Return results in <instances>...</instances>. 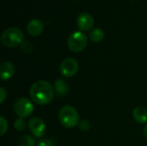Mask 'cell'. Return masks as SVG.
I'll list each match as a JSON object with an SVG mask.
<instances>
[{
    "mask_svg": "<svg viewBox=\"0 0 147 146\" xmlns=\"http://www.w3.org/2000/svg\"><path fill=\"white\" fill-rule=\"evenodd\" d=\"M29 95L34 103L38 105H46L53 99L54 89L48 82L40 80L31 86Z\"/></svg>",
    "mask_w": 147,
    "mask_h": 146,
    "instance_id": "1",
    "label": "cell"
},
{
    "mask_svg": "<svg viewBox=\"0 0 147 146\" xmlns=\"http://www.w3.org/2000/svg\"><path fill=\"white\" fill-rule=\"evenodd\" d=\"M23 33L16 27H10L5 29L1 35L2 43L8 47H15L20 46L23 42Z\"/></svg>",
    "mask_w": 147,
    "mask_h": 146,
    "instance_id": "2",
    "label": "cell"
},
{
    "mask_svg": "<svg viewBox=\"0 0 147 146\" xmlns=\"http://www.w3.org/2000/svg\"><path fill=\"white\" fill-rule=\"evenodd\" d=\"M59 120L63 126L66 128H72L78 124L79 115L73 107L65 106L59 110Z\"/></svg>",
    "mask_w": 147,
    "mask_h": 146,
    "instance_id": "3",
    "label": "cell"
},
{
    "mask_svg": "<svg viewBox=\"0 0 147 146\" xmlns=\"http://www.w3.org/2000/svg\"><path fill=\"white\" fill-rule=\"evenodd\" d=\"M88 43V38L87 36L80 32V31H75L73 32L67 40V45L70 50L75 52H78L83 51Z\"/></svg>",
    "mask_w": 147,
    "mask_h": 146,
    "instance_id": "4",
    "label": "cell"
},
{
    "mask_svg": "<svg viewBox=\"0 0 147 146\" xmlns=\"http://www.w3.org/2000/svg\"><path fill=\"white\" fill-rule=\"evenodd\" d=\"M14 111L19 118H28L34 112V105L32 102L25 97H21L17 99L14 103Z\"/></svg>",
    "mask_w": 147,
    "mask_h": 146,
    "instance_id": "5",
    "label": "cell"
},
{
    "mask_svg": "<svg viewBox=\"0 0 147 146\" xmlns=\"http://www.w3.org/2000/svg\"><path fill=\"white\" fill-rule=\"evenodd\" d=\"M78 71V64L77 60L72 58L65 59L60 65H59V71L62 76L65 77H71L77 74Z\"/></svg>",
    "mask_w": 147,
    "mask_h": 146,
    "instance_id": "6",
    "label": "cell"
},
{
    "mask_svg": "<svg viewBox=\"0 0 147 146\" xmlns=\"http://www.w3.org/2000/svg\"><path fill=\"white\" fill-rule=\"evenodd\" d=\"M28 126L29 131L32 133V134L36 138L43 137L47 129L45 122L39 117L31 118L28 120Z\"/></svg>",
    "mask_w": 147,
    "mask_h": 146,
    "instance_id": "7",
    "label": "cell"
},
{
    "mask_svg": "<svg viewBox=\"0 0 147 146\" xmlns=\"http://www.w3.org/2000/svg\"><path fill=\"white\" fill-rule=\"evenodd\" d=\"M78 28L83 31H88L94 26V19L92 15L87 12H82L78 15L77 19Z\"/></svg>",
    "mask_w": 147,
    "mask_h": 146,
    "instance_id": "8",
    "label": "cell"
},
{
    "mask_svg": "<svg viewBox=\"0 0 147 146\" xmlns=\"http://www.w3.org/2000/svg\"><path fill=\"white\" fill-rule=\"evenodd\" d=\"M43 28H44L43 22L37 18H34L30 20L26 27L28 33L33 36H37L40 34L43 31Z\"/></svg>",
    "mask_w": 147,
    "mask_h": 146,
    "instance_id": "9",
    "label": "cell"
},
{
    "mask_svg": "<svg viewBox=\"0 0 147 146\" xmlns=\"http://www.w3.org/2000/svg\"><path fill=\"white\" fill-rule=\"evenodd\" d=\"M15 73V67L14 65L9 62L4 61L0 65V77L3 81H7L10 79Z\"/></svg>",
    "mask_w": 147,
    "mask_h": 146,
    "instance_id": "10",
    "label": "cell"
},
{
    "mask_svg": "<svg viewBox=\"0 0 147 146\" xmlns=\"http://www.w3.org/2000/svg\"><path fill=\"white\" fill-rule=\"evenodd\" d=\"M134 120L140 124L147 122V109L144 107H137L133 113Z\"/></svg>",
    "mask_w": 147,
    "mask_h": 146,
    "instance_id": "11",
    "label": "cell"
},
{
    "mask_svg": "<svg viewBox=\"0 0 147 146\" xmlns=\"http://www.w3.org/2000/svg\"><path fill=\"white\" fill-rule=\"evenodd\" d=\"M54 91L58 96H64L68 92V86L64 79H57L54 83Z\"/></svg>",
    "mask_w": 147,
    "mask_h": 146,
    "instance_id": "12",
    "label": "cell"
},
{
    "mask_svg": "<svg viewBox=\"0 0 147 146\" xmlns=\"http://www.w3.org/2000/svg\"><path fill=\"white\" fill-rule=\"evenodd\" d=\"M104 38V31L100 28L92 29L90 33V39L94 42H99Z\"/></svg>",
    "mask_w": 147,
    "mask_h": 146,
    "instance_id": "13",
    "label": "cell"
},
{
    "mask_svg": "<svg viewBox=\"0 0 147 146\" xmlns=\"http://www.w3.org/2000/svg\"><path fill=\"white\" fill-rule=\"evenodd\" d=\"M35 140L33 137L28 135H24L19 138L17 141L18 146H34Z\"/></svg>",
    "mask_w": 147,
    "mask_h": 146,
    "instance_id": "14",
    "label": "cell"
},
{
    "mask_svg": "<svg viewBox=\"0 0 147 146\" xmlns=\"http://www.w3.org/2000/svg\"><path fill=\"white\" fill-rule=\"evenodd\" d=\"M26 126H27V123H26L25 120L22 119V118L17 119L15 121V123H14V127H15V129L17 132H22V131H24L25 128H26Z\"/></svg>",
    "mask_w": 147,
    "mask_h": 146,
    "instance_id": "15",
    "label": "cell"
},
{
    "mask_svg": "<svg viewBox=\"0 0 147 146\" xmlns=\"http://www.w3.org/2000/svg\"><path fill=\"white\" fill-rule=\"evenodd\" d=\"M20 48L22 50V52H23L24 53H29L33 51V44L30 41L25 40L23 41L21 45H20Z\"/></svg>",
    "mask_w": 147,
    "mask_h": 146,
    "instance_id": "16",
    "label": "cell"
},
{
    "mask_svg": "<svg viewBox=\"0 0 147 146\" xmlns=\"http://www.w3.org/2000/svg\"><path fill=\"white\" fill-rule=\"evenodd\" d=\"M8 129L7 120L3 117H0V135L3 136Z\"/></svg>",
    "mask_w": 147,
    "mask_h": 146,
    "instance_id": "17",
    "label": "cell"
},
{
    "mask_svg": "<svg viewBox=\"0 0 147 146\" xmlns=\"http://www.w3.org/2000/svg\"><path fill=\"white\" fill-rule=\"evenodd\" d=\"M78 127L79 129L82 131V132H87L90 127V122L87 120H83L79 122L78 124Z\"/></svg>",
    "mask_w": 147,
    "mask_h": 146,
    "instance_id": "18",
    "label": "cell"
},
{
    "mask_svg": "<svg viewBox=\"0 0 147 146\" xmlns=\"http://www.w3.org/2000/svg\"><path fill=\"white\" fill-rule=\"evenodd\" d=\"M6 97H7V92L4 88L1 87L0 88V102L3 103L4 100L6 99Z\"/></svg>",
    "mask_w": 147,
    "mask_h": 146,
    "instance_id": "19",
    "label": "cell"
},
{
    "mask_svg": "<svg viewBox=\"0 0 147 146\" xmlns=\"http://www.w3.org/2000/svg\"><path fill=\"white\" fill-rule=\"evenodd\" d=\"M37 146H53V143L49 139H41L39 141Z\"/></svg>",
    "mask_w": 147,
    "mask_h": 146,
    "instance_id": "20",
    "label": "cell"
},
{
    "mask_svg": "<svg viewBox=\"0 0 147 146\" xmlns=\"http://www.w3.org/2000/svg\"><path fill=\"white\" fill-rule=\"evenodd\" d=\"M144 135H145L146 139H147V124L145 126V127H144Z\"/></svg>",
    "mask_w": 147,
    "mask_h": 146,
    "instance_id": "21",
    "label": "cell"
},
{
    "mask_svg": "<svg viewBox=\"0 0 147 146\" xmlns=\"http://www.w3.org/2000/svg\"><path fill=\"white\" fill-rule=\"evenodd\" d=\"M146 90H147V88H146Z\"/></svg>",
    "mask_w": 147,
    "mask_h": 146,
    "instance_id": "22",
    "label": "cell"
}]
</instances>
